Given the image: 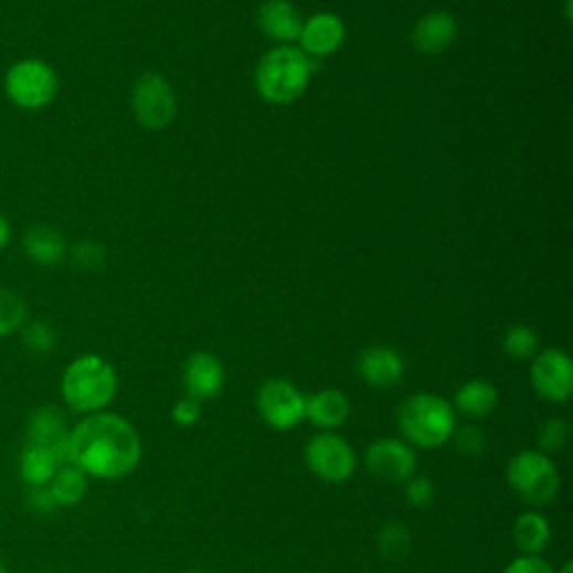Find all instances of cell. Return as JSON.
<instances>
[{
    "instance_id": "5b68a950",
    "label": "cell",
    "mask_w": 573,
    "mask_h": 573,
    "mask_svg": "<svg viewBox=\"0 0 573 573\" xmlns=\"http://www.w3.org/2000/svg\"><path fill=\"white\" fill-rule=\"evenodd\" d=\"M59 76L54 67L41 59H21L6 74V95L23 110H41L54 102Z\"/></svg>"
},
{
    "instance_id": "1f68e13d",
    "label": "cell",
    "mask_w": 573,
    "mask_h": 573,
    "mask_svg": "<svg viewBox=\"0 0 573 573\" xmlns=\"http://www.w3.org/2000/svg\"><path fill=\"white\" fill-rule=\"evenodd\" d=\"M28 507H30L34 513H41V516H50V513H54V511L59 509L47 486L30 488V494H28Z\"/></svg>"
},
{
    "instance_id": "4dcf8cb0",
    "label": "cell",
    "mask_w": 573,
    "mask_h": 573,
    "mask_svg": "<svg viewBox=\"0 0 573 573\" xmlns=\"http://www.w3.org/2000/svg\"><path fill=\"white\" fill-rule=\"evenodd\" d=\"M455 439H457V448H459L461 453L479 455V453L486 450V437H484L481 431L475 428V426H464V428H459L457 435H455Z\"/></svg>"
},
{
    "instance_id": "6da1fadb",
    "label": "cell",
    "mask_w": 573,
    "mask_h": 573,
    "mask_svg": "<svg viewBox=\"0 0 573 573\" xmlns=\"http://www.w3.org/2000/svg\"><path fill=\"white\" fill-rule=\"evenodd\" d=\"M141 459V439L130 422L110 413L88 415L70 431L67 464L99 479H121Z\"/></svg>"
},
{
    "instance_id": "e575fe53",
    "label": "cell",
    "mask_w": 573,
    "mask_h": 573,
    "mask_svg": "<svg viewBox=\"0 0 573 573\" xmlns=\"http://www.w3.org/2000/svg\"><path fill=\"white\" fill-rule=\"evenodd\" d=\"M10 237H12V226L8 222V217L0 213V252H3L8 244H10Z\"/></svg>"
},
{
    "instance_id": "d4e9b609",
    "label": "cell",
    "mask_w": 573,
    "mask_h": 573,
    "mask_svg": "<svg viewBox=\"0 0 573 573\" xmlns=\"http://www.w3.org/2000/svg\"><path fill=\"white\" fill-rule=\"evenodd\" d=\"M23 343L30 352L34 354H50L56 343H59V337L54 332V327L45 320H32V322H25L23 325Z\"/></svg>"
},
{
    "instance_id": "7a4b0ae2",
    "label": "cell",
    "mask_w": 573,
    "mask_h": 573,
    "mask_svg": "<svg viewBox=\"0 0 573 573\" xmlns=\"http://www.w3.org/2000/svg\"><path fill=\"white\" fill-rule=\"evenodd\" d=\"M61 394L70 411L95 415L115 399L117 372L106 359L97 354H84L65 368L61 379Z\"/></svg>"
},
{
    "instance_id": "ac0fdd59",
    "label": "cell",
    "mask_w": 573,
    "mask_h": 573,
    "mask_svg": "<svg viewBox=\"0 0 573 573\" xmlns=\"http://www.w3.org/2000/svg\"><path fill=\"white\" fill-rule=\"evenodd\" d=\"M457 39V21L446 12L424 17L413 30V43L422 54H442Z\"/></svg>"
},
{
    "instance_id": "603a6c76",
    "label": "cell",
    "mask_w": 573,
    "mask_h": 573,
    "mask_svg": "<svg viewBox=\"0 0 573 573\" xmlns=\"http://www.w3.org/2000/svg\"><path fill=\"white\" fill-rule=\"evenodd\" d=\"M551 540V527L540 513H524L513 524V542L527 555H538Z\"/></svg>"
},
{
    "instance_id": "f1b7e54d",
    "label": "cell",
    "mask_w": 573,
    "mask_h": 573,
    "mask_svg": "<svg viewBox=\"0 0 573 573\" xmlns=\"http://www.w3.org/2000/svg\"><path fill=\"white\" fill-rule=\"evenodd\" d=\"M569 439V426L562 420H549L542 428H540V446L547 453H555L560 450Z\"/></svg>"
},
{
    "instance_id": "e0dca14e",
    "label": "cell",
    "mask_w": 573,
    "mask_h": 573,
    "mask_svg": "<svg viewBox=\"0 0 573 573\" xmlns=\"http://www.w3.org/2000/svg\"><path fill=\"white\" fill-rule=\"evenodd\" d=\"M359 374L363 376L365 383L376 385V388H390L394 383L401 381L403 376V361L401 357L390 350V348H368L361 357H359Z\"/></svg>"
},
{
    "instance_id": "9a60e30c",
    "label": "cell",
    "mask_w": 573,
    "mask_h": 573,
    "mask_svg": "<svg viewBox=\"0 0 573 573\" xmlns=\"http://www.w3.org/2000/svg\"><path fill=\"white\" fill-rule=\"evenodd\" d=\"M350 415V401L339 390H322L305 399V420L322 431L339 428Z\"/></svg>"
},
{
    "instance_id": "5bb4252c",
    "label": "cell",
    "mask_w": 573,
    "mask_h": 573,
    "mask_svg": "<svg viewBox=\"0 0 573 573\" xmlns=\"http://www.w3.org/2000/svg\"><path fill=\"white\" fill-rule=\"evenodd\" d=\"M184 383L191 399L195 401L215 399L224 388V368L213 354L198 352L187 361Z\"/></svg>"
},
{
    "instance_id": "d590c367",
    "label": "cell",
    "mask_w": 573,
    "mask_h": 573,
    "mask_svg": "<svg viewBox=\"0 0 573 573\" xmlns=\"http://www.w3.org/2000/svg\"><path fill=\"white\" fill-rule=\"evenodd\" d=\"M0 573H10V566H8V562L0 558Z\"/></svg>"
},
{
    "instance_id": "8d00e7d4",
    "label": "cell",
    "mask_w": 573,
    "mask_h": 573,
    "mask_svg": "<svg viewBox=\"0 0 573 573\" xmlns=\"http://www.w3.org/2000/svg\"><path fill=\"white\" fill-rule=\"evenodd\" d=\"M560 573H573V564H571V562H566V564L560 569Z\"/></svg>"
},
{
    "instance_id": "7c38bea8",
    "label": "cell",
    "mask_w": 573,
    "mask_h": 573,
    "mask_svg": "<svg viewBox=\"0 0 573 573\" xmlns=\"http://www.w3.org/2000/svg\"><path fill=\"white\" fill-rule=\"evenodd\" d=\"M67 442L70 428L61 407L43 405L32 413L28 424V444L43 446L52 450L61 464H67Z\"/></svg>"
},
{
    "instance_id": "d6986e66",
    "label": "cell",
    "mask_w": 573,
    "mask_h": 573,
    "mask_svg": "<svg viewBox=\"0 0 573 573\" xmlns=\"http://www.w3.org/2000/svg\"><path fill=\"white\" fill-rule=\"evenodd\" d=\"M258 25L269 39L287 43L300 36L303 19L287 0H267L258 12Z\"/></svg>"
},
{
    "instance_id": "484cf974",
    "label": "cell",
    "mask_w": 573,
    "mask_h": 573,
    "mask_svg": "<svg viewBox=\"0 0 573 573\" xmlns=\"http://www.w3.org/2000/svg\"><path fill=\"white\" fill-rule=\"evenodd\" d=\"M505 350L516 361H527L538 352V337L527 325H513L505 337Z\"/></svg>"
},
{
    "instance_id": "30bf717a",
    "label": "cell",
    "mask_w": 573,
    "mask_h": 573,
    "mask_svg": "<svg viewBox=\"0 0 573 573\" xmlns=\"http://www.w3.org/2000/svg\"><path fill=\"white\" fill-rule=\"evenodd\" d=\"M365 466L374 477L388 484H405L415 475L417 457L405 442L388 437L368 446Z\"/></svg>"
},
{
    "instance_id": "2e32d148",
    "label": "cell",
    "mask_w": 573,
    "mask_h": 573,
    "mask_svg": "<svg viewBox=\"0 0 573 573\" xmlns=\"http://www.w3.org/2000/svg\"><path fill=\"white\" fill-rule=\"evenodd\" d=\"M23 250L32 263L41 267H54L65 258L67 244L65 237L50 224H34L23 235Z\"/></svg>"
},
{
    "instance_id": "74e56055",
    "label": "cell",
    "mask_w": 573,
    "mask_h": 573,
    "mask_svg": "<svg viewBox=\"0 0 573 573\" xmlns=\"http://www.w3.org/2000/svg\"><path fill=\"white\" fill-rule=\"evenodd\" d=\"M189 573H204V571H189Z\"/></svg>"
},
{
    "instance_id": "52a82bcc",
    "label": "cell",
    "mask_w": 573,
    "mask_h": 573,
    "mask_svg": "<svg viewBox=\"0 0 573 573\" xmlns=\"http://www.w3.org/2000/svg\"><path fill=\"white\" fill-rule=\"evenodd\" d=\"M305 459L316 477L330 484L350 479L357 468V455L352 446L335 433L316 435L305 448Z\"/></svg>"
},
{
    "instance_id": "7402d4cb",
    "label": "cell",
    "mask_w": 573,
    "mask_h": 573,
    "mask_svg": "<svg viewBox=\"0 0 573 573\" xmlns=\"http://www.w3.org/2000/svg\"><path fill=\"white\" fill-rule=\"evenodd\" d=\"M56 507H74L84 500L88 490V475L72 464H63L47 484Z\"/></svg>"
},
{
    "instance_id": "3957f363",
    "label": "cell",
    "mask_w": 573,
    "mask_h": 573,
    "mask_svg": "<svg viewBox=\"0 0 573 573\" xmlns=\"http://www.w3.org/2000/svg\"><path fill=\"white\" fill-rule=\"evenodd\" d=\"M316 70V61L296 47H276L267 52L256 70V86L263 99L269 104H291L296 102Z\"/></svg>"
},
{
    "instance_id": "ffe728a7",
    "label": "cell",
    "mask_w": 573,
    "mask_h": 573,
    "mask_svg": "<svg viewBox=\"0 0 573 573\" xmlns=\"http://www.w3.org/2000/svg\"><path fill=\"white\" fill-rule=\"evenodd\" d=\"M61 466L63 464L59 461V457L52 450H47L43 446H36V444H28L21 453V459H19L21 479L30 488L47 486Z\"/></svg>"
},
{
    "instance_id": "8992f818",
    "label": "cell",
    "mask_w": 573,
    "mask_h": 573,
    "mask_svg": "<svg viewBox=\"0 0 573 573\" xmlns=\"http://www.w3.org/2000/svg\"><path fill=\"white\" fill-rule=\"evenodd\" d=\"M509 484L531 507L549 505L560 490V475L549 455L522 450L509 464Z\"/></svg>"
},
{
    "instance_id": "ba28073f",
    "label": "cell",
    "mask_w": 573,
    "mask_h": 573,
    "mask_svg": "<svg viewBox=\"0 0 573 573\" xmlns=\"http://www.w3.org/2000/svg\"><path fill=\"white\" fill-rule=\"evenodd\" d=\"M258 411L276 431H291L305 420V396L285 379H269L258 392Z\"/></svg>"
},
{
    "instance_id": "4316f807",
    "label": "cell",
    "mask_w": 573,
    "mask_h": 573,
    "mask_svg": "<svg viewBox=\"0 0 573 573\" xmlns=\"http://www.w3.org/2000/svg\"><path fill=\"white\" fill-rule=\"evenodd\" d=\"M379 544L385 558H401L405 555L407 547H411V535H407L401 524H388L379 538Z\"/></svg>"
},
{
    "instance_id": "277c9868",
    "label": "cell",
    "mask_w": 573,
    "mask_h": 573,
    "mask_svg": "<svg viewBox=\"0 0 573 573\" xmlns=\"http://www.w3.org/2000/svg\"><path fill=\"white\" fill-rule=\"evenodd\" d=\"M399 428L420 448H439L455 435V413L446 399L422 392L399 407Z\"/></svg>"
},
{
    "instance_id": "4fadbf2b",
    "label": "cell",
    "mask_w": 573,
    "mask_h": 573,
    "mask_svg": "<svg viewBox=\"0 0 573 573\" xmlns=\"http://www.w3.org/2000/svg\"><path fill=\"white\" fill-rule=\"evenodd\" d=\"M346 39L343 21L335 14H316L300 30V47L307 56L335 54Z\"/></svg>"
},
{
    "instance_id": "44dd1931",
    "label": "cell",
    "mask_w": 573,
    "mask_h": 573,
    "mask_svg": "<svg viewBox=\"0 0 573 573\" xmlns=\"http://www.w3.org/2000/svg\"><path fill=\"white\" fill-rule=\"evenodd\" d=\"M498 399L500 396H498V390L494 385H490L488 381L475 379V381H468L466 385L459 388V392L455 396V405H457V411L464 413L466 417L484 420L496 411Z\"/></svg>"
},
{
    "instance_id": "8fae6325",
    "label": "cell",
    "mask_w": 573,
    "mask_h": 573,
    "mask_svg": "<svg viewBox=\"0 0 573 573\" xmlns=\"http://www.w3.org/2000/svg\"><path fill=\"white\" fill-rule=\"evenodd\" d=\"M531 383L542 399L551 403L566 401L573 390V365L569 354L562 350H547L538 354L531 365Z\"/></svg>"
},
{
    "instance_id": "836d02e7",
    "label": "cell",
    "mask_w": 573,
    "mask_h": 573,
    "mask_svg": "<svg viewBox=\"0 0 573 573\" xmlns=\"http://www.w3.org/2000/svg\"><path fill=\"white\" fill-rule=\"evenodd\" d=\"M173 420H176V424H180V426H193V424H198V422H200V401H195V399H191V396L178 401L176 407H173Z\"/></svg>"
},
{
    "instance_id": "d6a6232c",
    "label": "cell",
    "mask_w": 573,
    "mask_h": 573,
    "mask_svg": "<svg viewBox=\"0 0 573 573\" xmlns=\"http://www.w3.org/2000/svg\"><path fill=\"white\" fill-rule=\"evenodd\" d=\"M505 573H553V569L540 555H520L505 569Z\"/></svg>"
},
{
    "instance_id": "9c48e42d",
    "label": "cell",
    "mask_w": 573,
    "mask_h": 573,
    "mask_svg": "<svg viewBox=\"0 0 573 573\" xmlns=\"http://www.w3.org/2000/svg\"><path fill=\"white\" fill-rule=\"evenodd\" d=\"M132 108L137 121L146 128L157 130L169 126L176 117V95L167 84V78L152 72L144 74L135 86Z\"/></svg>"
},
{
    "instance_id": "f546056e",
    "label": "cell",
    "mask_w": 573,
    "mask_h": 573,
    "mask_svg": "<svg viewBox=\"0 0 573 573\" xmlns=\"http://www.w3.org/2000/svg\"><path fill=\"white\" fill-rule=\"evenodd\" d=\"M405 500L413 507H428L433 502V481L424 477H411L405 481Z\"/></svg>"
},
{
    "instance_id": "83f0119b",
    "label": "cell",
    "mask_w": 573,
    "mask_h": 573,
    "mask_svg": "<svg viewBox=\"0 0 573 573\" xmlns=\"http://www.w3.org/2000/svg\"><path fill=\"white\" fill-rule=\"evenodd\" d=\"M104 247L99 242H93V240H84L78 242L76 247L72 250V261L76 267L81 269H97L104 265Z\"/></svg>"
},
{
    "instance_id": "cb8c5ba5",
    "label": "cell",
    "mask_w": 573,
    "mask_h": 573,
    "mask_svg": "<svg viewBox=\"0 0 573 573\" xmlns=\"http://www.w3.org/2000/svg\"><path fill=\"white\" fill-rule=\"evenodd\" d=\"M25 320H28L25 300L17 291L0 287V339L23 330Z\"/></svg>"
}]
</instances>
